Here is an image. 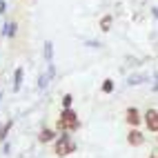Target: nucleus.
<instances>
[{
  "mask_svg": "<svg viewBox=\"0 0 158 158\" xmlns=\"http://www.w3.org/2000/svg\"><path fill=\"white\" fill-rule=\"evenodd\" d=\"M78 127H80L78 114L73 111L71 107L62 109V111H60V118L56 120V129H58V131H76Z\"/></svg>",
  "mask_w": 158,
  "mask_h": 158,
  "instance_id": "f257e3e1",
  "label": "nucleus"
},
{
  "mask_svg": "<svg viewBox=\"0 0 158 158\" xmlns=\"http://www.w3.org/2000/svg\"><path fill=\"white\" fill-rule=\"evenodd\" d=\"M76 149H78V145L71 140V136H69L67 131H62V134H60V138L56 140L54 154H56V156H69V154H73Z\"/></svg>",
  "mask_w": 158,
  "mask_h": 158,
  "instance_id": "f03ea898",
  "label": "nucleus"
},
{
  "mask_svg": "<svg viewBox=\"0 0 158 158\" xmlns=\"http://www.w3.org/2000/svg\"><path fill=\"white\" fill-rule=\"evenodd\" d=\"M145 125H147V129H149V131L158 134V109L149 107L145 111Z\"/></svg>",
  "mask_w": 158,
  "mask_h": 158,
  "instance_id": "7ed1b4c3",
  "label": "nucleus"
},
{
  "mask_svg": "<svg viewBox=\"0 0 158 158\" xmlns=\"http://www.w3.org/2000/svg\"><path fill=\"white\" fill-rule=\"evenodd\" d=\"M125 120H127V125H129V127H138V125H140V111L138 109H136V107H129L127 111H125Z\"/></svg>",
  "mask_w": 158,
  "mask_h": 158,
  "instance_id": "20e7f679",
  "label": "nucleus"
},
{
  "mask_svg": "<svg viewBox=\"0 0 158 158\" xmlns=\"http://www.w3.org/2000/svg\"><path fill=\"white\" fill-rule=\"evenodd\" d=\"M127 143H129L131 147H140V145L145 143V136H143V131H138L136 127H131V131L127 134Z\"/></svg>",
  "mask_w": 158,
  "mask_h": 158,
  "instance_id": "39448f33",
  "label": "nucleus"
},
{
  "mask_svg": "<svg viewBox=\"0 0 158 158\" xmlns=\"http://www.w3.org/2000/svg\"><path fill=\"white\" fill-rule=\"evenodd\" d=\"M54 138H56V131H54V129H43V131H40V136H38L40 143H51Z\"/></svg>",
  "mask_w": 158,
  "mask_h": 158,
  "instance_id": "423d86ee",
  "label": "nucleus"
},
{
  "mask_svg": "<svg viewBox=\"0 0 158 158\" xmlns=\"http://www.w3.org/2000/svg\"><path fill=\"white\" fill-rule=\"evenodd\" d=\"M111 25H114V16L107 14V16H102V18H100V29H102V31H109Z\"/></svg>",
  "mask_w": 158,
  "mask_h": 158,
  "instance_id": "0eeeda50",
  "label": "nucleus"
},
{
  "mask_svg": "<svg viewBox=\"0 0 158 158\" xmlns=\"http://www.w3.org/2000/svg\"><path fill=\"white\" fill-rule=\"evenodd\" d=\"M20 82H23V69L18 67V69H16V82H14V89H16V91L20 89Z\"/></svg>",
  "mask_w": 158,
  "mask_h": 158,
  "instance_id": "6e6552de",
  "label": "nucleus"
},
{
  "mask_svg": "<svg viewBox=\"0 0 158 158\" xmlns=\"http://www.w3.org/2000/svg\"><path fill=\"white\" fill-rule=\"evenodd\" d=\"M111 91H114V80L107 78V80L102 82V94H111Z\"/></svg>",
  "mask_w": 158,
  "mask_h": 158,
  "instance_id": "1a4fd4ad",
  "label": "nucleus"
},
{
  "mask_svg": "<svg viewBox=\"0 0 158 158\" xmlns=\"http://www.w3.org/2000/svg\"><path fill=\"white\" fill-rule=\"evenodd\" d=\"M71 102H73V96H71V94H65V96H62V109L71 107Z\"/></svg>",
  "mask_w": 158,
  "mask_h": 158,
  "instance_id": "9d476101",
  "label": "nucleus"
},
{
  "mask_svg": "<svg viewBox=\"0 0 158 158\" xmlns=\"http://www.w3.org/2000/svg\"><path fill=\"white\" fill-rule=\"evenodd\" d=\"M51 54H54V47H51V43H45V58L51 62Z\"/></svg>",
  "mask_w": 158,
  "mask_h": 158,
  "instance_id": "9b49d317",
  "label": "nucleus"
},
{
  "mask_svg": "<svg viewBox=\"0 0 158 158\" xmlns=\"http://www.w3.org/2000/svg\"><path fill=\"white\" fill-rule=\"evenodd\" d=\"M14 34H16V25H14V23H11V25H9V27H7V29H5V36H9V38H11V36H14Z\"/></svg>",
  "mask_w": 158,
  "mask_h": 158,
  "instance_id": "f8f14e48",
  "label": "nucleus"
},
{
  "mask_svg": "<svg viewBox=\"0 0 158 158\" xmlns=\"http://www.w3.org/2000/svg\"><path fill=\"white\" fill-rule=\"evenodd\" d=\"M9 129H11V123H7V125H5V127H2V129H0V140H2V138H5V136H7V131H9Z\"/></svg>",
  "mask_w": 158,
  "mask_h": 158,
  "instance_id": "ddd939ff",
  "label": "nucleus"
},
{
  "mask_svg": "<svg viewBox=\"0 0 158 158\" xmlns=\"http://www.w3.org/2000/svg\"><path fill=\"white\" fill-rule=\"evenodd\" d=\"M0 14H5V0H0Z\"/></svg>",
  "mask_w": 158,
  "mask_h": 158,
  "instance_id": "4468645a",
  "label": "nucleus"
},
{
  "mask_svg": "<svg viewBox=\"0 0 158 158\" xmlns=\"http://www.w3.org/2000/svg\"><path fill=\"white\" fill-rule=\"evenodd\" d=\"M154 89H156V91H158V85H154Z\"/></svg>",
  "mask_w": 158,
  "mask_h": 158,
  "instance_id": "2eb2a0df",
  "label": "nucleus"
},
{
  "mask_svg": "<svg viewBox=\"0 0 158 158\" xmlns=\"http://www.w3.org/2000/svg\"><path fill=\"white\" fill-rule=\"evenodd\" d=\"M156 158H158V156H156Z\"/></svg>",
  "mask_w": 158,
  "mask_h": 158,
  "instance_id": "dca6fc26",
  "label": "nucleus"
}]
</instances>
